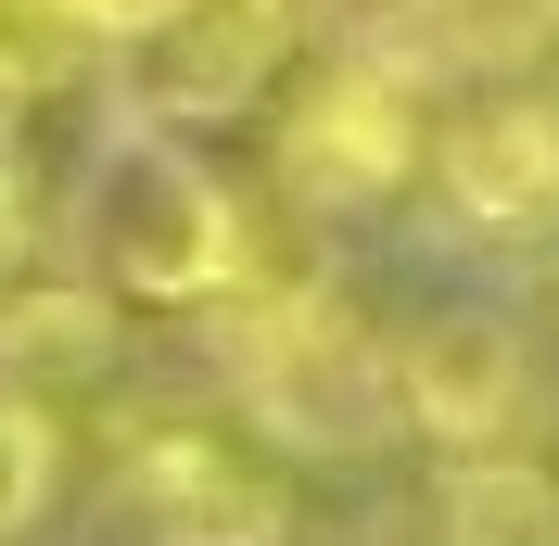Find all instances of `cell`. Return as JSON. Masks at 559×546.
Listing matches in <instances>:
<instances>
[{"instance_id":"cell-3","label":"cell","mask_w":559,"mask_h":546,"mask_svg":"<svg viewBox=\"0 0 559 546\" xmlns=\"http://www.w3.org/2000/svg\"><path fill=\"white\" fill-rule=\"evenodd\" d=\"M432 191L484 241H559V90H484L432 128Z\"/></svg>"},{"instance_id":"cell-5","label":"cell","mask_w":559,"mask_h":546,"mask_svg":"<svg viewBox=\"0 0 559 546\" xmlns=\"http://www.w3.org/2000/svg\"><path fill=\"white\" fill-rule=\"evenodd\" d=\"M522 394H534L522 331H509V318H484V306L432 318V331L394 356V407L445 444V458H496V444H509V419H522Z\"/></svg>"},{"instance_id":"cell-7","label":"cell","mask_w":559,"mask_h":546,"mask_svg":"<svg viewBox=\"0 0 559 546\" xmlns=\"http://www.w3.org/2000/svg\"><path fill=\"white\" fill-rule=\"evenodd\" d=\"M445 534L457 546H559V483L522 471V458H457Z\"/></svg>"},{"instance_id":"cell-4","label":"cell","mask_w":559,"mask_h":546,"mask_svg":"<svg viewBox=\"0 0 559 546\" xmlns=\"http://www.w3.org/2000/svg\"><path fill=\"white\" fill-rule=\"evenodd\" d=\"M293 0H191L166 38H140V103L178 115V128H204V115H242L280 90V64H293Z\"/></svg>"},{"instance_id":"cell-8","label":"cell","mask_w":559,"mask_h":546,"mask_svg":"<svg viewBox=\"0 0 559 546\" xmlns=\"http://www.w3.org/2000/svg\"><path fill=\"white\" fill-rule=\"evenodd\" d=\"M51 483H64V407H38L0 381V534H26L51 509Z\"/></svg>"},{"instance_id":"cell-9","label":"cell","mask_w":559,"mask_h":546,"mask_svg":"<svg viewBox=\"0 0 559 546\" xmlns=\"http://www.w3.org/2000/svg\"><path fill=\"white\" fill-rule=\"evenodd\" d=\"M51 13H64L76 51H140V38H166L191 0H51Z\"/></svg>"},{"instance_id":"cell-1","label":"cell","mask_w":559,"mask_h":546,"mask_svg":"<svg viewBox=\"0 0 559 546\" xmlns=\"http://www.w3.org/2000/svg\"><path fill=\"white\" fill-rule=\"evenodd\" d=\"M64 241H76V280L103 306H229L254 280V229L229 204V178L166 128H128L90 153Z\"/></svg>"},{"instance_id":"cell-6","label":"cell","mask_w":559,"mask_h":546,"mask_svg":"<svg viewBox=\"0 0 559 546\" xmlns=\"http://www.w3.org/2000/svg\"><path fill=\"white\" fill-rule=\"evenodd\" d=\"M407 13L419 51H445V64H547L559 51V0H394Z\"/></svg>"},{"instance_id":"cell-2","label":"cell","mask_w":559,"mask_h":546,"mask_svg":"<svg viewBox=\"0 0 559 546\" xmlns=\"http://www.w3.org/2000/svg\"><path fill=\"white\" fill-rule=\"evenodd\" d=\"M280 166L293 191L318 204H382L432 166V128H419V76L382 64V51H344V64H318L280 115Z\"/></svg>"}]
</instances>
